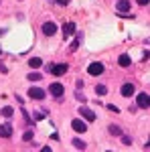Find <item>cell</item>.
<instances>
[{
    "label": "cell",
    "mask_w": 150,
    "mask_h": 152,
    "mask_svg": "<svg viewBox=\"0 0 150 152\" xmlns=\"http://www.w3.org/2000/svg\"><path fill=\"white\" fill-rule=\"evenodd\" d=\"M49 91H51V95H53L55 99H59V97H63V94H65V85L55 81V83L49 85Z\"/></svg>",
    "instance_id": "6da1fadb"
},
{
    "label": "cell",
    "mask_w": 150,
    "mask_h": 152,
    "mask_svg": "<svg viewBox=\"0 0 150 152\" xmlns=\"http://www.w3.org/2000/svg\"><path fill=\"white\" fill-rule=\"evenodd\" d=\"M104 63H100V61H95V63H89V67H87V73L93 75V77H97V75H102L104 73Z\"/></svg>",
    "instance_id": "7a4b0ae2"
},
{
    "label": "cell",
    "mask_w": 150,
    "mask_h": 152,
    "mask_svg": "<svg viewBox=\"0 0 150 152\" xmlns=\"http://www.w3.org/2000/svg\"><path fill=\"white\" fill-rule=\"evenodd\" d=\"M41 31H43V35H45V37H53L55 33H57V23H53V20H49V23H43Z\"/></svg>",
    "instance_id": "3957f363"
},
{
    "label": "cell",
    "mask_w": 150,
    "mask_h": 152,
    "mask_svg": "<svg viewBox=\"0 0 150 152\" xmlns=\"http://www.w3.org/2000/svg\"><path fill=\"white\" fill-rule=\"evenodd\" d=\"M45 89H43V87H31V89H29V97H31V99H39V102H43V99H45Z\"/></svg>",
    "instance_id": "277c9868"
},
{
    "label": "cell",
    "mask_w": 150,
    "mask_h": 152,
    "mask_svg": "<svg viewBox=\"0 0 150 152\" xmlns=\"http://www.w3.org/2000/svg\"><path fill=\"white\" fill-rule=\"evenodd\" d=\"M136 105L142 107V110L150 107V95L148 94H138V95H136Z\"/></svg>",
    "instance_id": "5b68a950"
},
{
    "label": "cell",
    "mask_w": 150,
    "mask_h": 152,
    "mask_svg": "<svg viewBox=\"0 0 150 152\" xmlns=\"http://www.w3.org/2000/svg\"><path fill=\"white\" fill-rule=\"evenodd\" d=\"M79 114L85 118L87 122H95V112H93V110H89L87 105H81V107H79Z\"/></svg>",
    "instance_id": "8992f818"
},
{
    "label": "cell",
    "mask_w": 150,
    "mask_h": 152,
    "mask_svg": "<svg viewBox=\"0 0 150 152\" xmlns=\"http://www.w3.org/2000/svg\"><path fill=\"white\" fill-rule=\"evenodd\" d=\"M67 69H69V65H67V63H57V65H53V67H51V73H53V75H65Z\"/></svg>",
    "instance_id": "52a82bcc"
},
{
    "label": "cell",
    "mask_w": 150,
    "mask_h": 152,
    "mask_svg": "<svg viewBox=\"0 0 150 152\" xmlns=\"http://www.w3.org/2000/svg\"><path fill=\"white\" fill-rule=\"evenodd\" d=\"M12 136V124L10 122H4L0 126V138H10Z\"/></svg>",
    "instance_id": "ba28073f"
},
{
    "label": "cell",
    "mask_w": 150,
    "mask_h": 152,
    "mask_svg": "<svg viewBox=\"0 0 150 152\" xmlns=\"http://www.w3.org/2000/svg\"><path fill=\"white\" fill-rule=\"evenodd\" d=\"M71 128L75 130V132H79V134H85L87 126H85V122H83V120H73V122H71Z\"/></svg>",
    "instance_id": "9c48e42d"
},
{
    "label": "cell",
    "mask_w": 150,
    "mask_h": 152,
    "mask_svg": "<svg viewBox=\"0 0 150 152\" xmlns=\"http://www.w3.org/2000/svg\"><path fill=\"white\" fill-rule=\"evenodd\" d=\"M134 91H136V89H134V85H132V83H124V85L120 87V94L124 95V97H130V95H134Z\"/></svg>",
    "instance_id": "30bf717a"
},
{
    "label": "cell",
    "mask_w": 150,
    "mask_h": 152,
    "mask_svg": "<svg viewBox=\"0 0 150 152\" xmlns=\"http://www.w3.org/2000/svg\"><path fill=\"white\" fill-rule=\"evenodd\" d=\"M73 33H75V23H73V20H67V23L63 24V35L69 37V35H73Z\"/></svg>",
    "instance_id": "8fae6325"
},
{
    "label": "cell",
    "mask_w": 150,
    "mask_h": 152,
    "mask_svg": "<svg viewBox=\"0 0 150 152\" xmlns=\"http://www.w3.org/2000/svg\"><path fill=\"white\" fill-rule=\"evenodd\" d=\"M29 67H31V69H39V67H43V59H41V57H31V59H29Z\"/></svg>",
    "instance_id": "7c38bea8"
},
{
    "label": "cell",
    "mask_w": 150,
    "mask_h": 152,
    "mask_svg": "<svg viewBox=\"0 0 150 152\" xmlns=\"http://www.w3.org/2000/svg\"><path fill=\"white\" fill-rule=\"evenodd\" d=\"M116 8H118V12H128L130 10V2L128 0H118L116 2Z\"/></svg>",
    "instance_id": "4fadbf2b"
},
{
    "label": "cell",
    "mask_w": 150,
    "mask_h": 152,
    "mask_svg": "<svg viewBox=\"0 0 150 152\" xmlns=\"http://www.w3.org/2000/svg\"><path fill=\"white\" fill-rule=\"evenodd\" d=\"M130 63H132V59H130V55H126V53L118 57V65H120V67H130Z\"/></svg>",
    "instance_id": "5bb4252c"
},
{
    "label": "cell",
    "mask_w": 150,
    "mask_h": 152,
    "mask_svg": "<svg viewBox=\"0 0 150 152\" xmlns=\"http://www.w3.org/2000/svg\"><path fill=\"white\" fill-rule=\"evenodd\" d=\"M26 79H29V81H41V79H43V73H41V71H31V73L26 75Z\"/></svg>",
    "instance_id": "9a60e30c"
},
{
    "label": "cell",
    "mask_w": 150,
    "mask_h": 152,
    "mask_svg": "<svg viewBox=\"0 0 150 152\" xmlns=\"http://www.w3.org/2000/svg\"><path fill=\"white\" fill-rule=\"evenodd\" d=\"M2 116L4 118H12L14 116V107H12V105H4V107H2Z\"/></svg>",
    "instance_id": "2e32d148"
},
{
    "label": "cell",
    "mask_w": 150,
    "mask_h": 152,
    "mask_svg": "<svg viewBox=\"0 0 150 152\" xmlns=\"http://www.w3.org/2000/svg\"><path fill=\"white\" fill-rule=\"evenodd\" d=\"M71 144H73L75 148H79V150H83V148L87 146V144H85V142L81 140V138H73V140H71Z\"/></svg>",
    "instance_id": "e0dca14e"
},
{
    "label": "cell",
    "mask_w": 150,
    "mask_h": 152,
    "mask_svg": "<svg viewBox=\"0 0 150 152\" xmlns=\"http://www.w3.org/2000/svg\"><path fill=\"white\" fill-rule=\"evenodd\" d=\"M95 94H97V95H105V94H108V87H105L104 83L95 85Z\"/></svg>",
    "instance_id": "ac0fdd59"
},
{
    "label": "cell",
    "mask_w": 150,
    "mask_h": 152,
    "mask_svg": "<svg viewBox=\"0 0 150 152\" xmlns=\"http://www.w3.org/2000/svg\"><path fill=\"white\" fill-rule=\"evenodd\" d=\"M108 130H110V134H114V136H122V130L118 128V126H110Z\"/></svg>",
    "instance_id": "d6986e66"
},
{
    "label": "cell",
    "mask_w": 150,
    "mask_h": 152,
    "mask_svg": "<svg viewBox=\"0 0 150 152\" xmlns=\"http://www.w3.org/2000/svg\"><path fill=\"white\" fill-rule=\"evenodd\" d=\"M23 140L24 142H33V132H31V130H26V132L23 134Z\"/></svg>",
    "instance_id": "ffe728a7"
},
{
    "label": "cell",
    "mask_w": 150,
    "mask_h": 152,
    "mask_svg": "<svg viewBox=\"0 0 150 152\" xmlns=\"http://www.w3.org/2000/svg\"><path fill=\"white\" fill-rule=\"evenodd\" d=\"M77 49H79V41H73V43L69 45V53H75Z\"/></svg>",
    "instance_id": "44dd1931"
},
{
    "label": "cell",
    "mask_w": 150,
    "mask_h": 152,
    "mask_svg": "<svg viewBox=\"0 0 150 152\" xmlns=\"http://www.w3.org/2000/svg\"><path fill=\"white\" fill-rule=\"evenodd\" d=\"M122 142H124L126 146H130V144H132V138H130V136H124V134H122Z\"/></svg>",
    "instance_id": "7402d4cb"
},
{
    "label": "cell",
    "mask_w": 150,
    "mask_h": 152,
    "mask_svg": "<svg viewBox=\"0 0 150 152\" xmlns=\"http://www.w3.org/2000/svg\"><path fill=\"white\" fill-rule=\"evenodd\" d=\"M33 118H35V120H43V118H45V112H37Z\"/></svg>",
    "instance_id": "603a6c76"
},
{
    "label": "cell",
    "mask_w": 150,
    "mask_h": 152,
    "mask_svg": "<svg viewBox=\"0 0 150 152\" xmlns=\"http://www.w3.org/2000/svg\"><path fill=\"white\" fill-rule=\"evenodd\" d=\"M108 105V107H110V110H112V112H116V114H118V112H120V110H118V107H116V105H112V104H105Z\"/></svg>",
    "instance_id": "cb8c5ba5"
},
{
    "label": "cell",
    "mask_w": 150,
    "mask_h": 152,
    "mask_svg": "<svg viewBox=\"0 0 150 152\" xmlns=\"http://www.w3.org/2000/svg\"><path fill=\"white\" fill-rule=\"evenodd\" d=\"M136 2H138V4H140V6H146V4H148V2H150V0H136Z\"/></svg>",
    "instance_id": "d4e9b609"
},
{
    "label": "cell",
    "mask_w": 150,
    "mask_h": 152,
    "mask_svg": "<svg viewBox=\"0 0 150 152\" xmlns=\"http://www.w3.org/2000/svg\"><path fill=\"white\" fill-rule=\"evenodd\" d=\"M67 2L69 0H59V6H67Z\"/></svg>",
    "instance_id": "484cf974"
},
{
    "label": "cell",
    "mask_w": 150,
    "mask_h": 152,
    "mask_svg": "<svg viewBox=\"0 0 150 152\" xmlns=\"http://www.w3.org/2000/svg\"><path fill=\"white\" fill-rule=\"evenodd\" d=\"M146 148H150V138H148V140H146Z\"/></svg>",
    "instance_id": "4316f807"
}]
</instances>
